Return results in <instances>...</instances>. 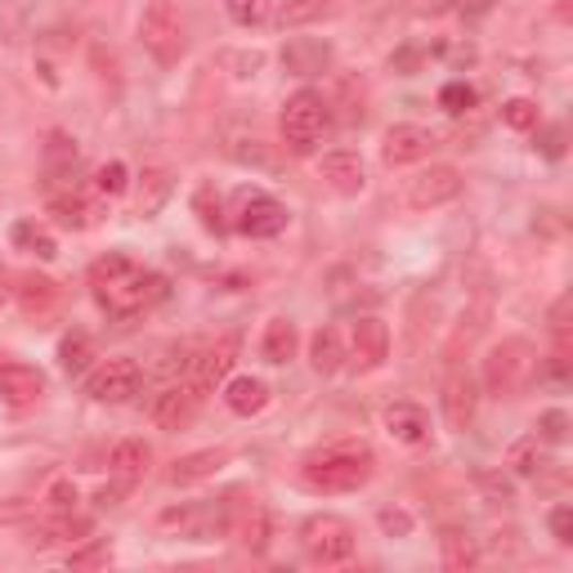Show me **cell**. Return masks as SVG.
Returning <instances> with one entry per match:
<instances>
[{
    "label": "cell",
    "mask_w": 573,
    "mask_h": 573,
    "mask_svg": "<svg viewBox=\"0 0 573 573\" xmlns=\"http://www.w3.org/2000/svg\"><path fill=\"white\" fill-rule=\"evenodd\" d=\"M90 292L104 314L112 318H139L143 310H153L166 296V278L134 264L121 251H108L90 264Z\"/></svg>",
    "instance_id": "obj_1"
},
{
    "label": "cell",
    "mask_w": 573,
    "mask_h": 573,
    "mask_svg": "<svg viewBox=\"0 0 573 573\" xmlns=\"http://www.w3.org/2000/svg\"><path fill=\"white\" fill-rule=\"evenodd\" d=\"M372 479V448L364 440L323 444L301 462V484L310 493H354Z\"/></svg>",
    "instance_id": "obj_2"
},
{
    "label": "cell",
    "mask_w": 573,
    "mask_h": 573,
    "mask_svg": "<svg viewBox=\"0 0 573 573\" xmlns=\"http://www.w3.org/2000/svg\"><path fill=\"white\" fill-rule=\"evenodd\" d=\"M538 364H542V358H538V349L529 340H520V336L497 340L488 349V358H484V386H488V394H497V399L529 394V386L538 381Z\"/></svg>",
    "instance_id": "obj_3"
},
{
    "label": "cell",
    "mask_w": 573,
    "mask_h": 573,
    "mask_svg": "<svg viewBox=\"0 0 573 573\" xmlns=\"http://www.w3.org/2000/svg\"><path fill=\"white\" fill-rule=\"evenodd\" d=\"M332 126V108L318 90H296L292 99L282 104V117H278V130H282V149L296 153V158H310L318 149V139L327 134Z\"/></svg>",
    "instance_id": "obj_4"
},
{
    "label": "cell",
    "mask_w": 573,
    "mask_h": 573,
    "mask_svg": "<svg viewBox=\"0 0 573 573\" xmlns=\"http://www.w3.org/2000/svg\"><path fill=\"white\" fill-rule=\"evenodd\" d=\"M220 533L234 538L247 551H264L269 547V511L251 488H234L220 497Z\"/></svg>",
    "instance_id": "obj_5"
},
{
    "label": "cell",
    "mask_w": 573,
    "mask_h": 573,
    "mask_svg": "<svg viewBox=\"0 0 573 573\" xmlns=\"http://www.w3.org/2000/svg\"><path fill=\"white\" fill-rule=\"evenodd\" d=\"M139 41L158 63H175L184 54V45H188L184 14L171 6V0H153V6L143 10V19H139Z\"/></svg>",
    "instance_id": "obj_6"
},
{
    "label": "cell",
    "mask_w": 573,
    "mask_h": 573,
    "mask_svg": "<svg viewBox=\"0 0 573 573\" xmlns=\"http://www.w3.org/2000/svg\"><path fill=\"white\" fill-rule=\"evenodd\" d=\"M301 547L314 564H345L354 555V525L340 516H310L301 529Z\"/></svg>",
    "instance_id": "obj_7"
},
{
    "label": "cell",
    "mask_w": 573,
    "mask_h": 573,
    "mask_svg": "<svg viewBox=\"0 0 573 573\" xmlns=\"http://www.w3.org/2000/svg\"><path fill=\"white\" fill-rule=\"evenodd\" d=\"M286 206L260 188H242L238 202H234V229L247 234V238H278L286 229Z\"/></svg>",
    "instance_id": "obj_8"
},
{
    "label": "cell",
    "mask_w": 573,
    "mask_h": 573,
    "mask_svg": "<svg viewBox=\"0 0 573 573\" xmlns=\"http://www.w3.org/2000/svg\"><path fill=\"white\" fill-rule=\"evenodd\" d=\"M143 386V372L134 358H104V364L86 377V394L95 403H130Z\"/></svg>",
    "instance_id": "obj_9"
},
{
    "label": "cell",
    "mask_w": 573,
    "mask_h": 573,
    "mask_svg": "<svg viewBox=\"0 0 573 573\" xmlns=\"http://www.w3.org/2000/svg\"><path fill=\"white\" fill-rule=\"evenodd\" d=\"M457 193H462V171L457 166H430V171H421V175H412L403 184V202L412 210H435V206L453 202Z\"/></svg>",
    "instance_id": "obj_10"
},
{
    "label": "cell",
    "mask_w": 573,
    "mask_h": 573,
    "mask_svg": "<svg viewBox=\"0 0 573 573\" xmlns=\"http://www.w3.org/2000/svg\"><path fill=\"white\" fill-rule=\"evenodd\" d=\"M202 399H206V390H197L193 381H180V386H166V390L149 403V417H153V425H162V430H188V425L197 421V412H202Z\"/></svg>",
    "instance_id": "obj_11"
},
{
    "label": "cell",
    "mask_w": 573,
    "mask_h": 573,
    "mask_svg": "<svg viewBox=\"0 0 573 573\" xmlns=\"http://www.w3.org/2000/svg\"><path fill=\"white\" fill-rule=\"evenodd\" d=\"M349 364L358 368V372H377L386 358H390V327L381 323V318H358L354 327H349Z\"/></svg>",
    "instance_id": "obj_12"
},
{
    "label": "cell",
    "mask_w": 573,
    "mask_h": 573,
    "mask_svg": "<svg viewBox=\"0 0 573 573\" xmlns=\"http://www.w3.org/2000/svg\"><path fill=\"white\" fill-rule=\"evenodd\" d=\"M440 403H444V417H448L453 430H466V425L475 421L479 386H475L471 368H462L457 358H453V368H448V377H444V386H440Z\"/></svg>",
    "instance_id": "obj_13"
},
{
    "label": "cell",
    "mask_w": 573,
    "mask_h": 573,
    "mask_svg": "<svg viewBox=\"0 0 573 573\" xmlns=\"http://www.w3.org/2000/svg\"><path fill=\"white\" fill-rule=\"evenodd\" d=\"M430 149H435V134H430L425 126H417V121H399L381 139V162L386 166H412V162H425Z\"/></svg>",
    "instance_id": "obj_14"
},
{
    "label": "cell",
    "mask_w": 573,
    "mask_h": 573,
    "mask_svg": "<svg viewBox=\"0 0 573 573\" xmlns=\"http://www.w3.org/2000/svg\"><path fill=\"white\" fill-rule=\"evenodd\" d=\"M234 364H238V336H220L215 345L202 349V358L193 364V377H188V381H193L197 390H215V386H220V381L234 372Z\"/></svg>",
    "instance_id": "obj_15"
},
{
    "label": "cell",
    "mask_w": 573,
    "mask_h": 573,
    "mask_svg": "<svg viewBox=\"0 0 573 573\" xmlns=\"http://www.w3.org/2000/svg\"><path fill=\"white\" fill-rule=\"evenodd\" d=\"M14 301H19V310L28 318H50L58 310V301H63V286L54 278H45V273H23L19 286H14Z\"/></svg>",
    "instance_id": "obj_16"
},
{
    "label": "cell",
    "mask_w": 573,
    "mask_h": 573,
    "mask_svg": "<svg viewBox=\"0 0 573 573\" xmlns=\"http://www.w3.org/2000/svg\"><path fill=\"white\" fill-rule=\"evenodd\" d=\"M318 175L340 193V197H354V193H364L368 184V171H364V158L349 153V149H336L318 162Z\"/></svg>",
    "instance_id": "obj_17"
},
{
    "label": "cell",
    "mask_w": 573,
    "mask_h": 573,
    "mask_svg": "<svg viewBox=\"0 0 573 573\" xmlns=\"http://www.w3.org/2000/svg\"><path fill=\"white\" fill-rule=\"evenodd\" d=\"M45 394V377L28 364H0V399L10 408H32Z\"/></svg>",
    "instance_id": "obj_18"
},
{
    "label": "cell",
    "mask_w": 573,
    "mask_h": 573,
    "mask_svg": "<svg viewBox=\"0 0 573 573\" xmlns=\"http://www.w3.org/2000/svg\"><path fill=\"white\" fill-rule=\"evenodd\" d=\"M386 430H390L399 444H408V448L430 444V417L417 403H390L386 408Z\"/></svg>",
    "instance_id": "obj_19"
},
{
    "label": "cell",
    "mask_w": 573,
    "mask_h": 573,
    "mask_svg": "<svg viewBox=\"0 0 573 573\" xmlns=\"http://www.w3.org/2000/svg\"><path fill=\"white\" fill-rule=\"evenodd\" d=\"M269 381H260V377H234V381H225V403H229V412L234 417H256V412H264L269 408Z\"/></svg>",
    "instance_id": "obj_20"
},
{
    "label": "cell",
    "mask_w": 573,
    "mask_h": 573,
    "mask_svg": "<svg viewBox=\"0 0 573 573\" xmlns=\"http://www.w3.org/2000/svg\"><path fill=\"white\" fill-rule=\"evenodd\" d=\"M310 364H314V372H323V377H332V372H340V368L349 364V349H345L340 327H318V332H314V340H310Z\"/></svg>",
    "instance_id": "obj_21"
},
{
    "label": "cell",
    "mask_w": 573,
    "mask_h": 573,
    "mask_svg": "<svg viewBox=\"0 0 573 573\" xmlns=\"http://www.w3.org/2000/svg\"><path fill=\"white\" fill-rule=\"evenodd\" d=\"M225 462H229V448H202V453L180 457V462L166 471V479H171V484H197V479H210Z\"/></svg>",
    "instance_id": "obj_22"
},
{
    "label": "cell",
    "mask_w": 573,
    "mask_h": 573,
    "mask_svg": "<svg viewBox=\"0 0 573 573\" xmlns=\"http://www.w3.org/2000/svg\"><path fill=\"white\" fill-rule=\"evenodd\" d=\"M296 323L292 318H269V327H264V340H260V349H264V358L273 368H282V364H292L296 358Z\"/></svg>",
    "instance_id": "obj_23"
},
{
    "label": "cell",
    "mask_w": 573,
    "mask_h": 573,
    "mask_svg": "<svg viewBox=\"0 0 573 573\" xmlns=\"http://www.w3.org/2000/svg\"><path fill=\"white\" fill-rule=\"evenodd\" d=\"M166 197H171V175L162 171V166H149L139 175V193H134V210L143 215V220H153V215L166 206Z\"/></svg>",
    "instance_id": "obj_24"
},
{
    "label": "cell",
    "mask_w": 573,
    "mask_h": 573,
    "mask_svg": "<svg viewBox=\"0 0 573 573\" xmlns=\"http://www.w3.org/2000/svg\"><path fill=\"white\" fill-rule=\"evenodd\" d=\"M336 14V0H282V10L273 14L278 28H310Z\"/></svg>",
    "instance_id": "obj_25"
},
{
    "label": "cell",
    "mask_w": 573,
    "mask_h": 573,
    "mask_svg": "<svg viewBox=\"0 0 573 573\" xmlns=\"http://www.w3.org/2000/svg\"><path fill=\"white\" fill-rule=\"evenodd\" d=\"M327 58H332V50L323 41H292V45L282 50L286 72H296V77H314V72L327 67Z\"/></svg>",
    "instance_id": "obj_26"
},
{
    "label": "cell",
    "mask_w": 573,
    "mask_h": 573,
    "mask_svg": "<svg viewBox=\"0 0 573 573\" xmlns=\"http://www.w3.org/2000/svg\"><path fill=\"white\" fill-rule=\"evenodd\" d=\"M108 466L121 475V479H139L143 471L153 466V448L143 440H121L112 453H108Z\"/></svg>",
    "instance_id": "obj_27"
},
{
    "label": "cell",
    "mask_w": 573,
    "mask_h": 573,
    "mask_svg": "<svg viewBox=\"0 0 573 573\" xmlns=\"http://www.w3.org/2000/svg\"><path fill=\"white\" fill-rule=\"evenodd\" d=\"M440 560H444V569H453V573L475 569V560H479L475 538H471V533H462V529H448V533L440 538Z\"/></svg>",
    "instance_id": "obj_28"
},
{
    "label": "cell",
    "mask_w": 573,
    "mask_h": 573,
    "mask_svg": "<svg viewBox=\"0 0 573 573\" xmlns=\"http://www.w3.org/2000/svg\"><path fill=\"white\" fill-rule=\"evenodd\" d=\"M90 358H95V340H90L86 332H67V336L58 340V368H63L67 377L86 372V368H90Z\"/></svg>",
    "instance_id": "obj_29"
},
{
    "label": "cell",
    "mask_w": 573,
    "mask_h": 573,
    "mask_svg": "<svg viewBox=\"0 0 573 573\" xmlns=\"http://www.w3.org/2000/svg\"><path fill=\"white\" fill-rule=\"evenodd\" d=\"M86 533H90V520H86V516L58 511V520L32 529V542H36V547H50V542H72V538H86Z\"/></svg>",
    "instance_id": "obj_30"
},
{
    "label": "cell",
    "mask_w": 573,
    "mask_h": 573,
    "mask_svg": "<svg viewBox=\"0 0 573 573\" xmlns=\"http://www.w3.org/2000/svg\"><path fill=\"white\" fill-rule=\"evenodd\" d=\"M50 215H54L58 229H86L95 210L77 193H50Z\"/></svg>",
    "instance_id": "obj_31"
},
{
    "label": "cell",
    "mask_w": 573,
    "mask_h": 573,
    "mask_svg": "<svg viewBox=\"0 0 573 573\" xmlns=\"http://www.w3.org/2000/svg\"><path fill=\"white\" fill-rule=\"evenodd\" d=\"M229 158H238L242 166H260V171H278V158L269 153L264 139H234L229 143Z\"/></svg>",
    "instance_id": "obj_32"
},
{
    "label": "cell",
    "mask_w": 573,
    "mask_h": 573,
    "mask_svg": "<svg viewBox=\"0 0 573 573\" xmlns=\"http://www.w3.org/2000/svg\"><path fill=\"white\" fill-rule=\"evenodd\" d=\"M501 121H507L511 130H538L542 112H538V104H533V99L516 95V99H507V104H501Z\"/></svg>",
    "instance_id": "obj_33"
},
{
    "label": "cell",
    "mask_w": 573,
    "mask_h": 573,
    "mask_svg": "<svg viewBox=\"0 0 573 573\" xmlns=\"http://www.w3.org/2000/svg\"><path fill=\"white\" fill-rule=\"evenodd\" d=\"M130 188V171H126V162H104V166H95V193H104V197H117V193H126Z\"/></svg>",
    "instance_id": "obj_34"
},
{
    "label": "cell",
    "mask_w": 573,
    "mask_h": 573,
    "mask_svg": "<svg viewBox=\"0 0 573 573\" xmlns=\"http://www.w3.org/2000/svg\"><path fill=\"white\" fill-rule=\"evenodd\" d=\"M14 242H19V247H28V251H36L41 260H54V256H58L54 238H50L45 229H36L32 220H19V225H14Z\"/></svg>",
    "instance_id": "obj_35"
},
{
    "label": "cell",
    "mask_w": 573,
    "mask_h": 573,
    "mask_svg": "<svg viewBox=\"0 0 573 573\" xmlns=\"http://www.w3.org/2000/svg\"><path fill=\"white\" fill-rule=\"evenodd\" d=\"M193 206H197V215H202V229H210V234H225V220H220V193H215L210 184H202V188H197Z\"/></svg>",
    "instance_id": "obj_36"
},
{
    "label": "cell",
    "mask_w": 573,
    "mask_h": 573,
    "mask_svg": "<svg viewBox=\"0 0 573 573\" xmlns=\"http://www.w3.org/2000/svg\"><path fill=\"white\" fill-rule=\"evenodd\" d=\"M229 19L238 28H260L273 19V10H269V0H229Z\"/></svg>",
    "instance_id": "obj_37"
},
{
    "label": "cell",
    "mask_w": 573,
    "mask_h": 573,
    "mask_svg": "<svg viewBox=\"0 0 573 573\" xmlns=\"http://www.w3.org/2000/svg\"><path fill=\"white\" fill-rule=\"evenodd\" d=\"M538 440H547V444H564L569 440V412L564 408H547L538 417Z\"/></svg>",
    "instance_id": "obj_38"
},
{
    "label": "cell",
    "mask_w": 573,
    "mask_h": 573,
    "mask_svg": "<svg viewBox=\"0 0 573 573\" xmlns=\"http://www.w3.org/2000/svg\"><path fill=\"white\" fill-rule=\"evenodd\" d=\"M440 108H444V112H453V117H462V112H471V108H475V90H471L466 82H448V86L440 90Z\"/></svg>",
    "instance_id": "obj_39"
},
{
    "label": "cell",
    "mask_w": 573,
    "mask_h": 573,
    "mask_svg": "<svg viewBox=\"0 0 573 573\" xmlns=\"http://www.w3.org/2000/svg\"><path fill=\"white\" fill-rule=\"evenodd\" d=\"M67 564H72V569H108V564H112V547H108V542H90V547H82V551H72Z\"/></svg>",
    "instance_id": "obj_40"
},
{
    "label": "cell",
    "mask_w": 573,
    "mask_h": 573,
    "mask_svg": "<svg viewBox=\"0 0 573 573\" xmlns=\"http://www.w3.org/2000/svg\"><path fill=\"white\" fill-rule=\"evenodd\" d=\"M507 462L520 471V475H538V435H529V440H520V444H511V453H507Z\"/></svg>",
    "instance_id": "obj_41"
},
{
    "label": "cell",
    "mask_w": 573,
    "mask_h": 573,
    "mask_svg": "<svg viewBox=\"0 0 573 573\" xmlns=\"http://www.w3.org/2000/svg\"><path fill=\"white\" fill-rule=\"evenodd\" d=\"M377 520H381V529H386V538H408V533L417 529V520H412V516H408L403 507H386V511H381Z\"/></svg>",
    "instance_id": "obj_42"
},
{
    "label": "cell",
    "mask_w": 573,
    "mask_h": 573,
    "mask_svg": "<svg viewBox=\"0 0 573 573\" xmlns=\"http://www.w3.org/2000/svg\"><path fill=\"white\" fill-rule=\"evenodd\" d=\"M45 501H50L54 511H72V507H77V484H72V479H54L45 488Z\"/></svg>",
    "instance_id": "obj_43"
},
{
    "label": "cell",
    "mask_w": 573,
    "mask_h": 573,
    "mask_svg": "<svg viewBox=\"0 0 573 573\" xmlns=\"http://www.w3.org/2000/svg\"><path fill=\"white\" fill-rule=\"evenodd\" d=\"M479 488L497 501V507H511V501H516V484L501 479V475H479Z\"/></svg>",
    "instance_id": "obj_44"
},
{
    "label": "cell",
    "mask_w": 573,
    "mask_h": 573,
    "mask_svg": "<svg viewBox=\"0 0 573 573\" xmlns=\"http://www.w3.org/2000/svg\"><path fill=\"white\" fill-rule=\"evenodd\" d=\"M551 533H555V542H560V547H569V542H573V511L564 507V501L551 511Z\"/></svg>",
    "instance_id": "obj_45"
},
{
    "label": "cell",
    "mask_w": 573,
    "mask_h": 573,
    "mask_svg": "<svg viewBox=\"0 0 573 573\" xmlns=\"http://www.w3.org/2000/svg\"><path fill=\"white\" fill-rule=\"evenodd\" d=\"M569 305H573V296H560L551 305V332H569Z\"/></svg>",
    "instance_id": "obj_46"
},
{
    "label": "cell",
    "mask_w": 573,
    "mask_h": 573,
    "mask_svg": "<svg viewBox=\"0 0 573 573\" xmlns=\"http://www.w3.org/2000/svg\"><path fill=\"white\" fill-rule=\"evenodd\" d=\"M453 6H457V0H412L417 14H448Z\"/></svg>",
    "instance_id": "obj_47"
},
{
    "label": "cell",
    "mask_w": 573,
    "mask_h": 573,
    "mask_svg": "<svg viewBox=\"0 0 573 573\" xmlns=\"http://www.w3.org/2000/svg\"><path fill=\"white\" fill-rule=\"evenodd\" d=\"M121 493H126V488H121V484H112V488H108V484H104V488H99V507H112V501H117V497H121Z\"/></svg>",
    "instance_id": "obj_48"
}]
</instances>
